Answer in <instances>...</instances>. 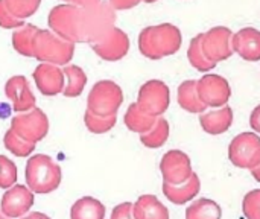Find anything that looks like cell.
Listing matches in <instances>:
<instances>
[{
  "instance_id": "cell-1",
  "label": "cell",
  "mask_w": 260,
  "mask_h": 219,
  "mask_svg": "<svg viewBox=\"0 0 260 219\" xmlns=\"http://www.w3.org/2000/svg\"><path fill=\"white\" fill-rule=\"evenodd\" d=\"M114 23L116 9L108 2H99L91 6L56 5L47 17L50 30L73 44L99 43L114 27Z\"/></svg>"
},
{
  "instance_id": "cell-2",
  "label": "cell",
  "mask_w": 260,
  "mask_h": 219,
  "mask_svg": "<svg viewBox=\"0 0 260 219\" xmlns=\"http://www.w3.org/2000/svg\"><path fill=\"white\" fill-rule=\"evenodd\" d=\"M181 32L175 24L163 23L145 27L139 35V49L149 59L174 55L181 47Z\"/></svg>"
},
{
  "instance_id": "cell-3",
  "label": "cell",
  "mask_w": 260,
  "mask_h": 219,
  "mask_svg": "<svg viewBox=\"0 0 260 219\" xmlns=\"http://www.w3.org/2000/svg\"><path fill=\"white\" fill-rule=\"evenodd\" d=\"M34 58L55 66H67L75 55V44L62 40L50 29H38L32 43Z\"/></svg>"
},
{
  "instance_id": "cell-4",
  "label": "cell",
  "mask_w": 260,
  "mask_h": 219,
  "mask_svg": "<svg viewBox=\"0 0 260 219\" xmlns=\"http://www.w3.org/2000/svg\"><path fill=\"white\" fill-rule=\"evenodd\" d=\"M61 168L44 154H35L26 165V183L27 187L38 195H46L59 187Z\"/></svg>"
},
{
  "instance_id": "cell-5",
  "label": "cell",
  "mask_w": 260,
  "mask_h": 219,
  "mask_svg": "<svg viewBox=\"0 0 260 219\" xmlns=\"http://www.w3.org/2000/svg\"><path fill=\"white\" fill-rule=\"evenodd\" d=\"M123 102L122 88L110 79L99 81L93 85L87 98V110L101 117L117 116V110Z\"/></svg>"
},
{
  "instance_id": "cell-6",
  "label": "cell",
  "mask_w": 260,
  "mask_h": 219,
  "mask_svg": "<svg viewBox=\"0 0 260 219\" xmlns=\"http://www.w3.org/2000/svg\"><path fill=\"white\" fill-rule=\"evenodd\" d=\"M230 162L241 169H256L260 165V136L254 133H241L229 146Z\"/></svg>"
},
{
  "instance_id": "cell-7",
  "label": "cell",
  "mask_w": 260,
  "mask_h": 219,
  "mask_svg": "<svg viewBox=\"0 0 260 219\" xmlns=\"http://www.w3.org/2000/svg\"><path fill=\"white\" fill-rule=\"evenodd\" d=\"M11 130L23 140L37 143L49 133V119L40 108H32L26 113H18L11 120Z\"/></svg>"
},
{
  "instance_id": "cell-8",
  "label": "cell",
  "mask_w": 260,
  "mask_h": 219,
  "mask_svg": "<svg viewBox=\"0 0 260 219\" xmlns=\"http://www.w3.org/2000/svg\"><path fill=\"white\" fill-rule=\"evenodd\" d=\"M169 102H171L169 87L160 79L146 81L139 90L137 105L140 107L142 111H145L152 117H160L168 110Z\"/></svg>"
},
{
  "instance_id": "cell-9",
  "label": "cell",
  "mask_w": 260,
  "mask_h": 219,
  "mask_svg": "<svg viewBox=\"0 0 260 219\" xmlns=\"http://www.w3.org/2000/svg\"><path fill=\"white\" fill-rule=\"evenodd\" d=\"M201 46L203 52L207 59L218 64L219 61H224L233 55V46L232 38L233 32L225 26H215L209 29L207 32L201 34Z\"/></svg>"
},
{
  "instance_id": "cell-10",
  "label": "cell",
  "mask_w": 260,
  "mask_h": 219,
  "mask_svg": "<svg viewBox=\"0 0 260 219\" xmlns=\"http://www.w3.org/2000/svg\"><path fill=\"white\" fill-rule=\"evenodd\" d=\"M197 91L201 102L206 107L221 108L225 107L232 96V88L229 81L219 75L207 73L200 81H197Z\"/></svg>"
},
{
  "instance_id": "cell-11",
  "label": "cell",
  "mask_w": 260,
  "mask_h": 219,
  "mask_svg": "<svg viewBox=\"0 0 260 219\" xmlns=\"http://www.w3.org/2000/svg\"><path fill=\"white\" fill-rule=\"evenodd\" d=\"M160 171L163 175V181L171 186L186 183L193 174L189 155L178 149L168 151L163 155L160 162Z\"/></svg>"
},
{
  "instance_id": "cell-12",
  "label": "cell",
  "mask_w": 260,
  "mask_h": 219,
  "mask_svg": "<svg viewBox=\"0 0 260 219\" xmlns=\"http://www.w3.org/2000/svg\"><path fill=\"white\" fill-rule=\"evenodd\" d=\"M34 206V192L21 184L8 189L0 201V212L9 219L21 218Z\"/></svg>"
},
{
  "instance_id": "cell-13",
  "label": "cell",
  "mask_w": 260,
  "mask_h": 219,
  "mask_svg": "<svg viewBox=\"0 0 260 219\" xmlns=\"http://www.w3.org/2000/svg\"><path fill=\"white\" fill-rule=\"evenodd\" d=\"M91 49L99 58L105 61H119L129 50V38L122 29L114 26L104 40L91 44Z\"/></svg>"
},
{
  "instance_id": "cell-14",
  "label": "cell",
  "mask_w": 260,
  "mask_h": 219,
  "mask_svg": "<svg viewBox=\"0 0 260 219\" xmlns=\"http://www.w3.org/2000/svg\"><path fill=\"white\" fill-rule=\"evenodd\" d=\"M32 76H34L37 88L44 96H56L62 93L64 90L66 76H64V72L59 69V66L41 62L40 66L35 67Z\"/></svg>"
},
{
  "instance_id": "cell-15",
  "label": "cell",
  "mask_w": 260,
  "mask_h": 219,
  "mask_svg": "<svg viewBox=\"0 0 260 219\" xmlns=\"http://www.w3.org/2000/svg\"><path fill=\"white\" fill-rule=\"evenodd\" d=\"M5 93L8 99L12 102V108L15 113H26L35 108L37 99L30 91L29 82L24 76L17 75L9 78L5 85Z\"/></svg>"
},
{
  "instance_id": "cell-16",
  "label": "cell",
  "mask_w": 260,
  "mask_h": 219,
  "mask_svg": "<svg viewBox=\"0 0 260 219\" xmlns=\"http://www.w3.org/2000/svg\"><path fill=\"white\" fill-rule=\"evenodd\" d=\"M233 52L245 61H260V30L256 27H244L233 34Z\"/></svg>"
},
{
  "instance_id": "cell-17",
  "label": "cell",
  "mask_w": 260,
  "mask_h": 219,
  "mask_svg": "<svg viewBox=\"0 0 260 219\" xmlns=\"http://www.w3.org/2000/svg\"><path fill=\"white\" fill-rule=\"evenodd\" d=\"M200 123H201L203 130L207 134L219 136V134L225 133L232 127V123H233V110L229 105H225V107H221L219 110L203 113L200 116Z\"/></svg>"
},
{
  "instance_id": "cell-18",
  "label": "cell",
  "mask_w": 260,
  "mask_h": 219,
  "mask_svg": "<svg viewBox=\"0 0 260 219\" xmlns=\"http://www.w3.org/2000/svg\"><path fill=\"white\" fill-rule=\"evenodd\" d=\"M163 194L165 197L177 204V206H183L186 204L187 201L193 200L198 194H200V189H201V181H200V177L193 172L192 177L183 183V184H177V186H171V184H166L163 183Z\"/></svg>"
},
{
  "instance_id": "cell-19",
  "label": "cell",
  "mask_w": 260,
  "mask_h": 219,
  "mask_svg": "<svg viewBox=\"0 0 260 219\" xmlns=\"http://www.w3.org/2000/svg\"><path fill=\"white\" fill-rule=\"evenodd\" d=\"M134 219H169V210L154 195H142L133 204Z\"/></svg>"
},
{
  "instance_id": "cell-20",
  "label": "cell",
  "mask_w": 260,
  "mask_h": 219,
  "mask_svg": "<svg viewBox=\"0 0 260 219\" xmlns=\"http://www.w3.org/2000/svg\"><path fill=\"white\" fill-rule=\"evenodd\" d=\"M70 219H105V206L93 198H79L70 209Z\"/></svg>"
},
{
  "instance_id": "cell-21",
  "label": "cell",
  "mask_w": 260,
  "mask_h": 219,
  "mask_svg": "<svg viewBox=\"0 0 260 219\" xmlns=\"http://www.w3.org/2000/svg\"><path fill=\"white\" fill-rule=\"evenodd\" d=\"M178 104L183 110L189 113H204L206 105L201 102L198 91H197V81L189 79L180 84L178 87Z\"/></svg>"
},
{
  "instance_id": "cell-22",
  "label": "cell",
  "mask_w": 260,
  "mask_h": 219,
  "mask_svg": "<svg viewBox=\"0 0 260 219\" xmlns=\"http://www.w3.org/2000/svg\"><path fill=\"white\" fill-rule=\"evenodd\" d=\"M123 120H125V125H126V128H128L129 131L137 133V134L142 136V134L148 133V131L155 125L157 117H152V116L146 114L145 111H142L140 107H139L137 102H136V104H131V105L128 107Z\"/></svg>"
},
{
  "instance_id": "cell-23",
  "label": "cell",
  "mask_w": 260,
  "mask_h": 219,
  "mask_svg": "<svg viewBox=\"0 0 260 219\" xmlns=\"http://www.w3.org/2000/svg\"><path fill=\"white\" fill-rule=\"evenodd\" d=\"M64 76L67 79L66 85H64V96L66 98H76L84 91V87L87 84V75L84 73V70L78 66L73 64H67L62 69Z\"/></svg>"
},
{
  "instance_id": "cell-24",
  "label": "cell",
  "mask_w": 260,
  "mask_h": 219,
  "mask_svg": "<svg viewBox=\"0 0 260 219\" xmlns=\"http://www.w3.org/2000/svg\"><path fill=\"white\" fill-rule=\"evenodd\" d=\"M222 209L209 198H200L186 210V219H221Z\"/></svg>"
},
{
  "instance_id": "cell-25",
  "label": "cell",
  "mask_w": 260,
  "mask_h": 219,
  "mask_svg": "<svg viewBox=\"0 0 260 219\" xmlns=\"http://www.w3.org/2000/svg\"><path fill=\"white\" fill-rule=\"evenodd\" d=\"M37 30H38V27L34 26V24H29V23H26L21 27H17L14 30V34H12V46L20 55L34 58L32 43H34V37H35Z\"/></svg>"
},
{
  "instance_id": "cell-26",
  "label": "cell",
  "mask_w": 260,
  "mask_h": 219,
  "mask_svg": "<svg viewBox=\"0 0 260 219\" xmlns=\"http://www.w3.org/2000/svg\"><path fill=\"white\" fill-rule=\"evenodd\" d=\"M169 137V123L163 117H157L155 125L145 134L140 136V142L151 149H157L166 143Z\"/></svg>"
},
{
  "instance_id": "cell-27",
  "label": "cell",
  "mask_w": 260,
  "mask_h": 219,
  "mask_svg": "<svg viewBox=\"0 0 260 219\" xmlns=\"http://www.w3.org/2000/svg\"><path fill=\"white\" fill-rule=\"evenodd\" d=\"M201 40H203L201 34L190 40V44H189V49H187V58H189L190 64L197 70H200V72H210L212 69L216 67V64L206 58V55L203 52Z\"/></svg>"
},
{
  "instance_id": "cell-28",
  "label": "cell",
  "mask_w": 260,
  "mask_h": 219,
  "mask_svg": "<svg viewBox=\"0 0 260 219\" xmlns=\"http://www.w3.org/2000/svg\"><path fill=\"white\" fill-rule=\"evenodd\" d=\"M3 143H5V148L17 157H29L34 152L35 145H37V143H30V142L23 140L11 128L6 131V134L3 137Z\"/></svg>"
},
{
  "instance_id": "cell-29",
  "label": "cell",
  "mask_w": 260,
  "mask_h": 219,
  "mask_svg": "<svg viewBox=\"0 0 260 219\" xmlns=\"http://www.w3.org/2000/svg\"><path fill=\"white\" fill-rule=\"evenodd\" d=\"M40 3L41 0H5V6L11 12V15L21 21L34 15L35 11L40 8Z\"/></svg>"
},
{
  "instance_id": "cell-30",
  "label": "cell",
  "mask_w": 260,
  "mask_h": 219,
  "mask_svg": "<svg viewBox=\"0 0 260 219\" xmlns=\"http://www.w3.org/2000/svg\"><path fill=\"white\" fill-rule=\"evenodd\" d=\"M84 122H85V127L88 128V131H91L94 134H104V133H108L116 125L117 116L101 117V116H96L87 110L84 114Z\"/></svg>"
},
{
  "instance_id": "cell-31",
  "label": "cell",
  "mask_w": 260,
  "mask_h": 219,
  "mask_svg": "<svg viewBox=\"0 0 260 219\" xmlns=\"http://www.w3.org/2000/svg\"><path fill=\"white\" fill-rule=\"evenodd\" d=\"M17 183V166L12 160L0 155V187L11 189Z\"/></svg>"
},
{
  "instance_id": "cell-32",
  "label": "cell",
  "mask_w": 260,
  "mask_h": 219,
  "mask_svg": "<svg viewBox=\"0 0 260 219\" xmlns=\"http://www.w3.org/2000/svg\"><path fill=\"white\" fill-rule=\"evenodd\" d=\"M242 210L247 219H260V189H254L245 195Z\"/></svg>"
},
{
  "instance_id": "cell-33",
  "label": "cell",
  "mask_w": 260,
  "mask_h": 219,
  "mask_svg": "<svg viewBox=\"0 0 260 219\" xmlns=\"http://www.w3.org/2000/svg\"><path fill=\"white\" fill-rule=\"evenodd\" d=\"M23 24H26L21 20H17L11 15V12L6 9L5 6V0H0V26L5 29H17L21 27Z\"/></svg>"
},
{
  "instance_id": "cell-34",
  "label": "cell",
  "mask_w": 260,
  "mask_h": 219,
  "mask_svg": "<svg viewBox=\"0 0 260 219\" xmlns=\"http://www.w3.org/2000/svg\"><path fill=\"white\" fill-rule=\"evenodd\" d=\"M111 219H134L133 215V204L131 203H122L113 209Z\"/></svg>"
},
{
  "instance_id": "cell-35",
  "label": "cell",
  "mask_w": 260,
  "mask_h": 219,
  "mask_svg": "<svg viewBox=\"0 0 260 219\" xmlns=\"http://www.w3.org/2000/svg\"><path fill=\"white\" fill-rule=\"evenodd\" d=\"M140 2H143V0H108V3H110L116 11L131 9V8H134V6H137Z\"/></svg>"
},
{
  "instance_id": "cell-36",
  "label": "cell",
  "mask_w": 260,
  "mask_h": 219,
  "mask_svg": "<svg viewBox=\"0 0 260 219\" xmlns=\"http://www.w3.org/2000/svg\"><path fill=\"white\" fill-rule=\"evenodd\" d=\"M250 125H251V128L260 134V105H257L254 110H253V113H251V116H250Z\"/></svg>"
},
{
  "instance_id": "cell-37",
  "label": "cell",
  "mask_w": 260,
  "mask_h": 219,
  "mask_svg": "<svg viewBox=\"0 0 260 219\" xmlns=\"http://www.w3.org/2000/svg\"><path fill=\"white\" fill-rule=\"evenodd\" d=\"M67 2L72 5H76V6H91V5H96L102 0H67Z\"/></svg>"
},
{
  "instance_id": "cell-38",
  "label": "cell",
  "mask_w": 260,
  "mask_h": 219,
  "mask_svg": "<svg viewBox=\"0 0 260 219\" xmlns=\"http://www.w3.org/2000/svg\"><path fill=\"white\" fill-rule=\"evenodd\" d=\"M21 219H50L47 215H44V213H40V212H34V213H30V215H27V216H23Z\"/></svg>"
},
{
  "instance_id": "cell-39",
  "label": "cell",
  "mask_w": 260,
  "mask_h": 219,
  "mask_svg": "<svg viewBox=\"0 0 260 219\" xmlns=\"http://www.w3.org/2000/svg\"><path fill=\"white\" fill-rule=\"evenodd\" d=\"M251 174H253V177L256 178V181H259L260 183V165L256 168V169H253V171H251Z\"/></svg>"
},
{
  "instance_id": "cell-40",
  "label": "cell",
  "mask_w": 260,
  "mask_h": 219,
  "mask_svg": "<svg viewBox=\"0 0 260 219\" xmlns=\"http://www.w3.org/2000/svg\"><path fill=\"white\" fill-rule=\"evenodd\" d=\"M143 2H146V3H154V2H157V0H143Z\"/></svg>"
},
{
  "instance_id": "cell-41",
  "label": "cell",
  "mask_w": 260,
  "mask_h": 219,
  "mask_svg": "<svg viewBox=\"0 0 260 219\" xmlns=\"http://www.w3.org/2000/svg\"><path fill=\"white\" fill-rule=\"evenodd\" d=\"M0 219H9V218H6V216H5V215H3V213L0 212Z\"/></svg>"
},
{
  "instance_id": "cell-42",
  "label": "cell",
  "mask_w": 260,
  "mask_h": 219,
  "mask_svg": "<svg viewBox=\"0 0 260 219\" xmlns=\"http://www.w3.org/2000/svg\"><path fill=\"white\" fill-rule=\"evenodd\" d=\"M66 2H67V0H66Z\"/></svg>"
}]
</instances>
